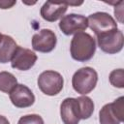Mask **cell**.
<instances>
[{
	"mask_svg": "<svg viewBox=\"0 0 124 124\" xmlns=\"http://www.w3.org/2000/svg\"><path fill=\"white\" fill-rule=\"evenodd\" d=\"M96 51L95 39L86 32H79L74 35L70 44V53L74 60L86 62L90 60Z\"/></svg>",
	"mask_w": 124,
	"mask_h": 124,
	"instance_id": "obj_1",
	"label": "cell"
},
{
	"mask_svg": "<svg viewBox=\"0 0 124 124\" xmlns=\"http://www.w3.org/2000/svg\"><path fill=\"white\" fill-rule=\"evenodd\" d=\"M98 74L91 67H83L75 72L72 78V86L80 95L90 93L97 84Z\"/></svg>",
	"mask_w": 124,
	"mask_h": 124,
	"instance_id": "obj_2",
	"label": "cell"
},
{
	"mask_svg": "<svg viewBox=\"0 0 124 124\" xmlns=\"http://www.w3.org/2000/svg\"><path fill=\"white\" fill-rule=\"evenodd\" d=\"M39 89L47 96H55L61 92L64 85V79L61 74L52 70H46L41 73L37 79Z\"/></svg>",
	"mask_w": 124,
	"mask_h": 124,
	"instance_id": "obj_3",
	"label": "cell"
},
{
	"mask_svg": "<svg viewBox=\"0 0 124 124\" xmlns=\"http://www.w3.org/2000/svg\"><path fill=\"white\" fill-rule=\"evenodd\" d=\"M124 97L120 96L112 103L106 104L99 111L100 124H120L123 121Z\"/></svg>",
	"mask_w": 124,
	"mask_h": 124,
	"instance_id": "obj_4",
	"label": "cell"
},
{
	"mask_svg": "<svg viewBox=\"0 0 124 124\" xmlns=\"http://www.w3.org/2000/svg\"><path fill=\"white\" fill-rule=\"evenodd\" d=\"M97 44L100 49L108 54H115L122 50L124 37L121 30L114 29L97 36Z\"/></svg>",
	"mask_w": 124,
	"mask_h": 124,
	"instance_id": "obj_5",
	"label": "cell"
},
{
	"mask_svg": "<svg viewBox=\"0 0 124 124\" xmlns=\"http://www.w3.org/2000/svg\"><path fill=\"white\" fill-rule=\"evenodd\" d=\"M88 27L95 33L96 37L106 32L117 29V23L115 19L106 12H96L88 16L87 17Z\"/></svg>",
	"mask_w": 124,
	"mask_h": 124,
	"instance_id": "obj_6",
	"label": "cell"
},
{
	"mask_svg": "<svg viewBox=\"0 0 124 124\" xmlns=\"http://www.w3.org/2000/svg\"><path fill=\"white\" fill-rule=\"evenodd\" d=\"M88 27L87 17L82 15L69 14L64 16L59 22V28L63 34L70 36L83 32Z\"/></svg>",
	"mask_w": 124,
	"mask_h": 124,
	"instance_id": "obj_7",
	"label": "cell"
},
{
	"mask_svg": "<svg viewBox=\"0 0 124 124\" xmlns=\"http://www.w3.org/2000/svg\"><path fill=\"white\" fill-rule=\"evenodd\" d=\"M32 47L34 50L47 53L55 48L57 38L55 33L50 29H42L32 37Z\"/></svg>",
	"mask_w": 124,
	"mask_h": 124,
	"instance_id": "obj_8",
	"label": "cell"
},
{
	"mask_svg": "<svg viewBox=\"0 0 124 124\" xmlns=\"http://www.w3.org/2000/svg\"><path fill=\"white\" fill-rule=\"evenodd\" d=\"M38 56L34 51L18 46L11 60V66L19 71H28L35 65Z\"/></svg>",
	"mask_w": 124,
	"mask_h": 124,
	"instance_id": "obj_9",
	"label": "cell"
},
{
	"mask_svg": "<svg viewBox=\"0 0 124 124\" xmlns=\"http://www.w3.org/2000/svg\"><path fill=\"white\" fill-rule=\"evenodd\" d=\"M12 104L18 108L31 107L35 102V96L31 89L24 84L17 83L15 88L9 93Z\"/></svg>",
	"mask_w": 124,
	"mask_h": 124,
	"instance_id": "obj_10",
	"label": "cell"
},
{
	"mask_svg": "<svg viewBox=\"0 0 124 124\" xmlns=\"http://www.w3.org/2000/svg\"><path fill=\"white\" fill-rule=\"evenodd\" d=\"M60 116L64 124H78L80 114L77 98H66L60 106Z\"/></svg>",
	"mask_w": 124,
	"mask_h": 124,
	"instance_id": "obj_11",
	"label": "cell"
},
{
	"mask_svg": "<svg viewBox=\"0 0 124 124\" xmlns=\"http://www.w3.org/2000/svg\"><path fill=\"white\" fill-rule=\"evenodd\" d=\"M68 5L66 2L46 1L42 6L40 14L45 20L48 22H54L64 16V14L66 13Z\"/></svg>",
	"mask_w": 124,
	"mask_h": 124,
	"instance_id": "obj_12",
	"label": "cell"
},
{
	"mask_svg": "<svg viewBox=\"0 0 124 124\" xmlns=\"http://www.w3.org/2000/svg\"><path fill=\"white\" fill-rule=\"evenodd\" d=\"M17 47V44L11 36L2 34L0 39V63L10 62Z\"/></svg>",
	"mask_w": 124,
	"mask_h": 124,
	"instance_id": "obj_13",
	"label": "cell"
},
{
	"mask_svg": "<svg viewBox=\"0 0 124 124\" xmlns=\"http://www.w3.org/2000/svg\"><path fill=\"white\" fill-rule=\"evenodd\" d=\"M80 119H88L91 117L94 111V103L91 98L86 95H82L77 98Z\"/></svg>",
	"mask_w": 124,
	"mask_h": 124,
	"instance_id": "obj_14",
	"label": "cell"
},
{
	"mask_svg": "<svg viewBox=\"0 0 124 124\" xmlns=\"http://www.w3.org/2000/svg\"><path fill=\"white\" fill-rule=\"evenodd\" d=\"M17 84L16 78L6 71L0 72V91L4 93H10Z\"/></svg>",
	"mask_w": 124,
	"mask_h": 124,
	"instance_id": "obj_15",
	"label": "cell"
},
{
	"mask_svg": "<svg viewBox=\"0 0 124 124\" xmlns=\"http://www.w3.org/2000/svg\"><path fill=\"white\" fill-rule=\"evenodd\" d=\"M109 82L112 86L117 88L124 87V71L123 69H115L110 72L108 76Z\"/></svg>",
	"mask_w": 124,
	"mask_h": 124,
	"instance_id": "obj_16",
	"label": "cell"
},
{
	"mask_svg": "<svg viewBox=\"0 0 124 124\" xmlns=\"http://www.w3.org/2000/svg\"><path fill=\"white\" fill-rule=\"evenodd\" d=\"M17 124H45V123L41 115L33 113V114H26L21 116L18 119Z\"/></svg>",
	"mask_w": 124,
	"mask_h": 124,
	"instance_id": "obj_17",
	"label": "cell"
},
{
	"mask_svg": "<svg viewBox=\"0 0 124 124\" xmlns=\"http://www.w3.org/2000/svg\"><path fill=\"white\" fill-rule=\"evenodd\" d=\"M122 5H123V1H119L118 3H116V5H115V8H114V15H115V16L118 18V20H119V22H123V20H122V15H123V13H122Z\"/></svg>",
	"mask_w": 124,
	"mask_h": 124,
	"instance_id": "obj_18",
	"label": "cell"
},
{
	"mask_svg": "<svg viewBox=\"0 0 124 124\" xmlns=\"http://www.w3.org/2000/svg\"><path fill=\"white\" fill-rule=\"evenodd\" d=\"M16 4V0H0V9H10Z\"/></svg>",
	"mask_w": 124,
	"mask_h": 124,
	"instance_id": "obj_19",
	"label": "cell"
},
{
	"mask_svg": "<svg viewBox=\"0 0 124 124\" xmlns=\"http://www.w3.org/2000/svg\"><path fill=\"white\" fill-rule=\"evenodd\" d=\"M0 124H10V122L5 116L0 114Z\"/></svg>",
	"mask_w": 124,
	"mask_h": 124,
	"instance_id": "obj_20",
	"label": "cell"
},
{
	"mask_svg": "<svg viewBox=\"0 0 124 124\" xmlns=\"http://www.w3.org/2000/svg\"><path fill=\"white\" fill-rule=\"evenodd\" d=\"M1 37H2V34H1V33H0V39H1Z\"/></svg>",
	"mask_w": 124,
	"mask_h": 124,
	"instance_id": "obj_21",
	"label": "cell"
}]
</instances>
